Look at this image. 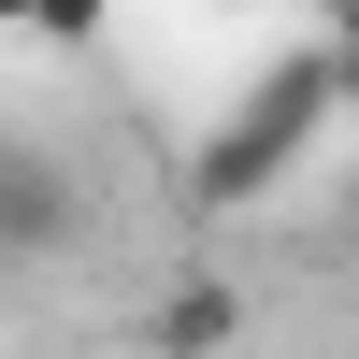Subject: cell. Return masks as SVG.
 <instances>
[{"instance_id": "6da1fadb", "label": "cell", "mask_w": 359, "mask_h": 359, "mask_svg": "<svg viewBox=\"0 0 359 359\" xmlns=\"http://www.w3.org/2000/svg\"><path fill=\"white\" fill-rule=\"evenodd\" d=\"M331 130V57L316 43H287L273 72H245V101L201 130V158H187V201L201 216H245V201H273L287 172H302V144Z\"/></svg>"}, {"instance_id": "7a4b0ae2", "label": "cell", "mask_w": 359, "mask_h": 359, "mask_svg": "<svg viewBox=\"0 0 359 359\" xmlns=\"http://www.w3.org/2000/svg\"><path fill=\"white\" fill-rule=\"evenodd\" d=\"M86 230V201H72V172L43 158V144H0V273H43L57 245Z\"/></svg>"}, {"instance_id": "3957f363", "label": "cell", "mask_w": 359, "mask_h": 359, "mask_svg": "<svg viewBox=\"0 0 359 359\" xmlns=\"http://www.w3.org/2000/svg\"><path fill=\"white\" fill-rule=\"evenodd\" d=\"M201 345H230V287H216V273L158 302V359H201Z\"/></svg>"}, {"instance_id": "5b68a950", "label": "cell", "mask_w": 359, "mask_h": 359, "mask_svg": "<svg viewBox=\"0 0 359 359\" xmlns=\"http://www.w3.org/2000/svg\"><path fill=\"white\" fill-rule=\"evenodd\" d=\"M316 57H331V115H359V15H331V43H316Z\"/></svg>"}, {"instance_id": "277c9868", "label": "cell", "mask_w": 359, "mask_h": 359, "mask_svg": "<svg viewBox=\"0 0 359 359\" xmlns=\"http://www.w3.org/2000/svg\"><path fill=\"white\" fill-rule=\"evenodd\" d=\"M0 29H29V43H101L115 0H0Z\"/></svg>"}]
</instances>
